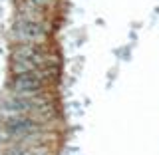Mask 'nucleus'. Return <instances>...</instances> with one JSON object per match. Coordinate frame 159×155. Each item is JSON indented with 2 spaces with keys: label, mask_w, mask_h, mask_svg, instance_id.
<instances>
[{
  "label": "nucleus",
  "mask_w": 159,
  "mask_h": 155,
  "mask_svg": "<svg viewBox=\"0 0 159 155\" xmlns=\"http://www.w3.org/2000/svg\"><path fill=\"white\" fill-rule=\"evenodd\" d=\"M14 36L22 44H42L46 40V26L40 18L22 16L14 24Z\"/></svg>",
  "instance_id": "2"
},
{
  "label": "nucleus",
  "mask_w": 159,
  "mask_h": 155,
  "mask_svg": "<svg viewBox=\"0 0 159 155\" xmlns=\"http://www.w3.org/2000/svg\"><path fill=\"white\" fill-rule=\"evenodd\" d=\"M42 131V121L34 116H8L2 123V135L18 143H26Z\"/></svg>",
  "instance_id": "1"
},
{
  "label": "nucleus",
  "mask_w": 159,
  "mask_h": 155,
  "mask_svg": "<svg viewBox=\"0 0 159 155\" xmlns=\"http://www.w3.org/2000/svg\"><path fill=\"white\" fill-rule=\"evenodd\" d=\"M28 4L36 10V12H46V10L54 4V0H28Z\"/></svg>",
  "instance_id": "4"
},
{
  "label": "nucleus",
  "mask_w": 159,
  "mask_h": 155,
  "mask_svg": "<svg viewBox=\"0 0 159 155\" xmlns=\"http://www.w3.org/2000/svg\"><path fill=\"white\" fill-rule=\"evenodd\" d=\"M14 96H40L44 88V72L18 74L10 82Z\"/></svg>",
  "instance_id": "3"
}]
</instances>
